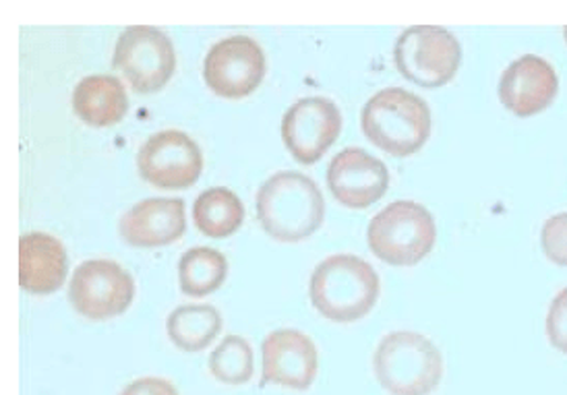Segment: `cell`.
I'll use <instances>...</instances> for the list:
<instances>
[{"label": "cell", "mask_w": 567, "mask_h": 395, "mask_svg": "<svg viewBox=\"0 0 567 395\" xmlns=\"http://www.w3.org/2000/svg\"><path fill=\"white\" fill-rule=\"evenodd\" d=\"M437 226L425 206L416 201H394L369 221L367 240L381 261L412 268L433 251Z\"/></svg>", "instance_id": "cell-5"}, {"label": "cell", "mask_w": 567, "mask_h": 395, "mask_svg": "<svg viewBox=\"0 0 567 395\" xmlns=\"http://www.w3.org/2000/svg\"><path fill=\"white\" fill-rule=\"evenodd\" d=\"M394 61L402 77L423 87H442L456 77L462 48L445 28L412 25L398 38Z\"/></svg>", "instance_id": "cell-6"}, {"label": "cell", "mask_w": 567, "mask_h": 395, "mask_svg": "<svg viewBox=\"0 0 567 395\" xmlns=\"http://www.w3.org/2000/svg\"><path fill=\"white\" fill-rule=\"evenodd\" d=\"M193 218L197 228L212 238L235 235L245 220V206L237 193L226 187L207 189L193 204Z\"/></svg>", "instance_id": "cell-19"}, {"label": "cell", "mask_w": 567, "mask_h": 395, "mask_svg": "<svg viewBox=\"0 0 567 395\" xmlns=\"http://www.w3.org/2000/svg\"><path fill=\"white\" fill-rule=\"evenodd\" d=\"M135 297V282L111 259H90L73 271L69 301L80 315L102 321L121 315Z\"/></svg>", "instance_id": "cell-8"}, {"label": "cell", "mask_w": 567, "mask_h": 395, "mask_svg": "<svg viewBox=\"0 0 567 395\" xmlns=\"http://www.w3.org/2000/svg\"><path fill=\"white\" fill-rule=\"evenodd\" d=\"M166 330L176 349L199 352L220 333L221 315L212 304H183L168 316Z\"/></svg>", "instance_id": "cell-18"}, {"label": "cell", "mask_w": 567, "mask_h": 395, "mask_svg": "<svg viewBox=\"0 0 567 395\" xmlns=\"http://www.w3.org/2000/svg\"><path fill=\"white\" fill-rule=\"evenodd\" d=\"M266 75V56L249 35H230L209 48L204 63L207 85L221 97H245Z\"/></svg>", "instance_id": "cell-10"}, {"label": "cell", "mask_w": 567, "mask_h": 395, "mask_svg": "<svg viewBox=\"0 0 567 395\" xmlns=\"http://www.w3.org/2000/svg\"><path fill=\"white\" fill-rule=\"evenodd\" d=\"M431 108L423 97L402 87H385L364 104V137L395 158L416 154L431 137Z\"/></svg>", "instance_id": "cell-2"}, {"label": "cell", "mask_w": 567, "mask_h": 395, "mask_svg": "<svg viewBox=\"0 0 567 395\" xmlns=\"http://www.w3.org/2000/svg\"><path fill=\"white\" fill-rule=\"evenodd\" d=\"M497 92L507 111L528 118L551 106L559 92V80L545 59L524 54L505 69Z\"/></svg>", "instance_id": "cell-13"}, {"label": "cell", "mask_w": 567, "mask_h": 395, "mask_svg": "<svg viewBox=\"0 0 567 395\" xmlns=\"http://www.w3.org/2000/svg\"><path fill=\"white\" fill-rule=\"evenodd\" d=\"M226 273H228L226 257L209 247L189 249L178 261L181 290L187 297H207L216 292L224 284Z\"/></svg>", "instance_id": "cell-20"}, {"label": "cell", "mask_w": 567, "mask_h": 395, "mask_svg": "<svg viewBox=\"0 0 567 395\" xmlns=\"http://www.w3.org/2000/svg\"><path fill=\"white\" fill-rule=\"evenodd\" d=\"M73 111L92 127L116 125L128 111L125 85L112 75L83 77L73 92Z\"/></svg>", "instance_id": "cell-17"}, {"label": "cell", "mask_w": 567, "mask_h": 395, "mask_svg": "<svg viewBox=\"0 0 567 395\" xmlns=\"http://www.w3.org/2000/svg\"><path fill=\"white\" fill-rule=\"evenodd\" d=\"M121 237L131 247L154 249L171 245L187 230V211L183 199H145L123 214Z\"/></svg>", "instance_id": "cell-15"}, {"label": "cell", "mask_w": 567, "mask_h": 395, "mask_svg": "<svg viewBox=\"0 0 567 395\" xmlns=\"http://www.w3.org/2000/svg\"><path fill=\"white\" fill-rule=\"evenodd\" d=\"M311 302L326 319L352 323L369 315L379 299V276L357 254H331L311 276Z\"/></svg>", "instance_id": "cell-3"}, {"label": "cell", "mask_w": 567, "mask_h": 395, "mask_svg": "<svg viewBox=\"0 0 567 395\" xmlns=\"http://www.w3.org/2000/svg\"><path fill=\"white\" fill-rule=\"evenodd\" d=\"M66 251L59 238L30 232L19 240V284L32 294H50L64 284Z\"/></svg>", "instance_id": "cell-16"}, {"label": "cell", "mask_w": 567, "mask_h": 395, "mask_svg": "<svg viewBox=\"0 0 567 395\" xmlns=\"http://www.w3.org/2000/svg\"><path fill=\"white\" fill-rule=\"evenodd\" d=\"M373 371L388 394L429 395L442 383L443 358L425 335L392 332L379 342Z\"/></svg>", "instance_id": "cell-4"}, {"label": "cell", "mask_w": 567, "mask_h": 395, "mask_svg": "<svg viewBox=\"0 0 567 395\" xmlns=\"http://www.w3.org/2000/svg\"><path fill=\"white\" fill-rule=\"evenodd\" d=\"M545 330L553 349L567 354V288L559 290L557 297L553 299L547 321H545Z\"/></svg>", "instance_id": "cell-23"}, {"label": "cell", "mask_w": 567, "mask_h": 395, "mask_svg": "<svg viewBox=\"0 0 567 395\" xmlns=\"http://www.w3.org/2000/svg\"><path fill=\"white\" fill-rule=\"evenodd\" d=\"M564 35H566V42H567V28L564 30Z\"/></svg>", "instance_id": "cell-25"}, {"label": "cell", "mask_w": 567, "mask_h": 395, "mask_svg": "<svg viewBox=\"0 0 567 395\" xmlns=\"http://www.w3.org/2000/svg\"><path fill=\"white\" fill-rule=\"evenodd\" d=\"M209 371L216 380L228 385H243L255 371L252 349L240 335H228L209 356Z\"/></svg>", "instance_id": "cell-21"}, {"label": "cell", "mask_w": 567, "mask_h": 395, "mask_svg": "<svg viewBox=\"0 0 567 395\" xmlns=\"http://www.w3.org/2000/svg\"><path fill=\"white\" fill-rule=\"evenodd\" d=\"M112 66L123 71L135 92L154 94L174 75L176 54L173 42L158 28L128 25L116 40Z\"/></svg>", "instance_id": "cell-7"}, {"label": "cell", "mask_w": 567, "mask_h": 395, "mask_svg": "<svg viewBox=\"0 0 567 395\" xmlns=\"http://www.w3.org/2000/svg\"><path fill=\"white\" fill-rule=\"evenodd\" d=\"M264 383H276L305 392L313 385L319 368V354L309 335L297 330H276L261 346Z\"/></svg>", "instance_id": "cell-14"}, {"label": "cell", "mask_w": 567, "mask_h": 395, "mask_svg": "<svg viewBox=\"0 0 567 395\" xmlns=\"http://www.w3.org/2000/svg\"><path fill=\"white\" fill-rule=\"evenodd\" d=\"M143 180L159 189H187L204 170V154L187 133L168 128L143 143L137 156Z\"/></svg>", "instance_id": "cell-9"}, {"label": "cell", "mask_w": 567, "mask_h": 395, "mask_svg": "<svg viewBox=\"0 0 567 395\" xmlns=\"http://www.w3.org/2000/svg\"><path fill=\"white\" fill-rule=\"evenodd\" d=\"M121 395H178L171 381L159 377H143L128 383Z\"/></svg>", "instance_id": "cell-24"}, {"label": "cell", "mask_w": 567, "mask_h": 395, "mask_svg": "<svg viewBox=\"0 0 567 395\" xmlns=\"http://www.w3.org/2000/svg\"><path fill=\"white\" fill-rule=\"evenodd\" d=\"M328 187L342 206L364 209L390 189V170L364 149L347 147L330 162Z\"/></svg>", "instance_id": "cell-12"}, {"label": "cell", "mask_w": 567, "mask_h": 395, "mask_svg": "<svg viewBox=\"0 0 567 395\" xmlns=\"http://www.w3.org/2000/svg\"><path fill=\"white\" fill-rule=\"evenodd\" d=\"M540 247L551 263L567 268V211L557 214L543 224Z\"/></svg>", "instance_id": "cell-22"}, {"label": "cell", "mask_w": 567, "mask_h": 395, "mask_svg": "<svg viewBox=\"0 0 567 395\" xmlns=\"http://www.w3.org/2000/svg\"><path fill=\"white\" fill-rule=\"evenodd\" d=\"M342 131L340 108L328 97H302L284 114L282 139L302 164H316Z\"/></svg>", "instance_id": "cell-11"}, {"label": "cell", "mask_w": 567, "mask_h": 395, "mask_svg": "<svg viewBox=\"0 0 567 395\" xmlns=\"http://www.w3.org/2000/svg\"><path fill=\"white\" fill-rule=\"evenodd\" d=\"M326 216V201L313 178L295 170L271 176L257 193V218L269 237L299 242L316 235Z\"/></svg>", "instance_id": "cell-1"}]
</instances>
